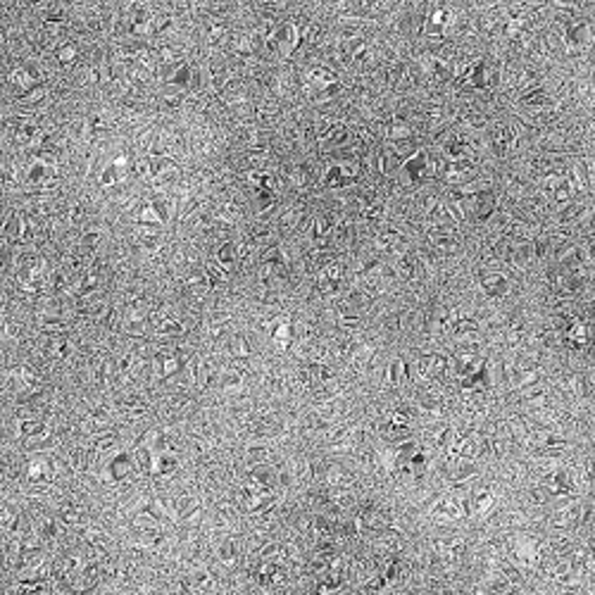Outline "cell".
<instances>
[{"label": "cell", "instance_id": "cell-4", "mask_svg": "<svg viewBox=\"0 0 595 595\" xmlns=\"http://www.w3.org/2000/svg\"><path fill=\"white\" fill-rule=\"evenodd\" d=\"M124 172H127V162L124 160H117L114 165H110V167L105 169V172H102V183H105V186H110V183L122 181Z\"/></svg>", "mask_w": 595, "mask_h": 595}, {"label": "cell", "instance_id": "cell-3", "mask_svg": "<svg viewBox=\"0 0 595 595\" xmlns=\"http://www.w3.org/2000/svg\"><path fill=\"white\" fill-rule=\"evenodd\" d=\"M19 434H22L29 443H36V439L38 441L48 439V436H50V429H48L43 422H22L19 424Z\"/></svg>", "mask_w": 595, "mask_h": 595}, {"label": "cell", "instance_id": "cell-2", "mask_svg": "<svg viewBox=\"0 0 595 595\" xmlns=\"http://www.w3.org/2000/svg\"><path fill=\"white\" fill-rule=\"evenodd\" d=\"M5 236H8L10 241H26V238H29V220L22 215L10 217V222L5 224Z\"/></svg>", "mask_w": 595, "mask_h": 595}, {"label": "cell", "instance_id": "cell-1", "mask_svg": "<svg viewBox=\"0 0 595 595\" xmlns=\"http://www.w3.org/2000/svg\"><path fill=\"white\" fill-rule=\"evenodd\" d=\"M55 165H58L55 157L41 153L38 157H33L29 169H26V181H31V183H50L53 179H55V174H58Z\"/></svg>", "mask_w": 595, "mask_h": 595}, {"label": "cell", "instance_id": "cell-5", "mask_svg": "<svg viewBox=\"0 0 595 595\" xmlns=\"http://www.w3.org/2000/svg\"><path fill=\"white\" fill-rule=\"evenodd\" d=\"M74 58H77V48H74V45H63V48L58 50V63H60V65H65V67L72 65Z\"/></svg>", "mask_w": 595, "mask_h": 595}]
</instances>
